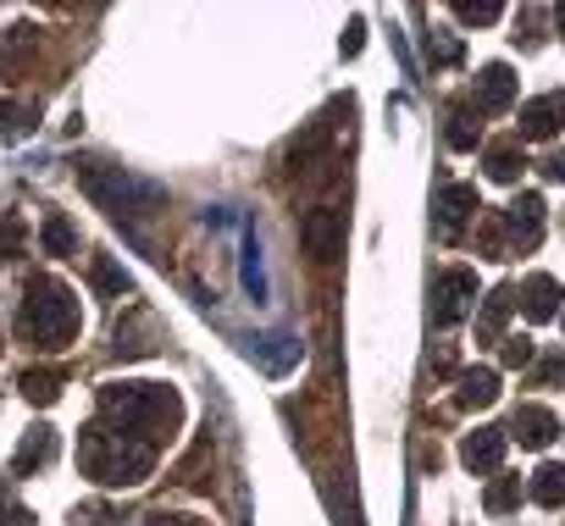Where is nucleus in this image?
<instances>
[{
	"label": "nucleus",
	"mask_w": 565,
	"mask_h": 526,
	"mask_svg": "<svg viewBox=\"0 0 565 526\" xmlns=\"http://www.w3.org/2000/svg\"><path fill=\"white\" fill-rule=\"evenodd\" d=\"M300 238H306V249H311L317 260H333V255L344 249V216H339V211H311V216L300 222Z\"/></svg>",
	"instance_id": "3"
},
{
	"label": "nucleus",
	"mask_w": 565,
	"mask_h": 526,
	"mask_svg": "<svg viewBox=\"0 0 565 526\" xmlns=\"http://www.w3.org/2000/svg\"><path fill=\"white\" fill-rule=\"evenodd\" d=\"M510 432H515L526 449H543V443L554 438V416H548V410H537V405H521V410H515V421H510Z\"/></svg>",
	"instance_id": "7"
},
{
	"label": "nucleus",
	"mask_w": 565,
	"mask_h": 526,
	"mask_svg": "<svg viewBox=\"0 0 565 526\" xmlns=\"http://www.w3.org/2000/svg\"><path fill=\"white\" fill-rule=\"evenodd\" d=\"M18 244H23L18 222H0V260H7V255H18Z\"/></svg>",
	"instance_id": "24"
},
{
	"label": "nucleus",
	"mask_w": 565,
	"mask_h": 526,
	"mask_svg": "<svg viewBox=\"0 0 565 526\" xmlns=\"http://www.w3.org/2000/svg\"><path fill=\"white\" fill-rule=\"evenodd\" d=\"M521 167H526V161H521V150H515V144H493V150H488V178L510 183Z\"/></svg>",
	"instance_id": "15"
},
{
	"label": "nucleus",
	"mask_w": 565,
	"mask_h": 526,
	"mask_svg": "<svg viewBox=\"0 0 565 526\" xmlns=\"http://www.w3.org/2000/svg\"><path fill=\"white\" fill-rule=\"evenodd\" d=\"M244 289H249L255 300H266V278H260V244H255V233L244 238Z\"/></svg>",
	"instance_id": "16"
},
{
	"label": "nucleus",
	"mask_w": 565,
	"mask_h": 526,
	"mask_svg": "<svg viewBox=\"0 0 565 526\" xmlns=\"http://www.w3.org/2000/svg\"><path fill=\"white\" fill-rule=\"evenodd\" d=\"M18 333L34 350H62L78 333V300H73V289L56 283V278H34L29 294H23V311H18Z\"/></svg>",
	"instance_id": "1"
},
{
	"label": "nucleus",
	"mask_w": 565,
	"mask_h": 526,
	"mask_svg": "<svg viewBox=\"0 0 565 526\" xmlns=\"http://www.w3.org/2000/svg\"><path fill=\"white\" fill-rule=\"evenodd\" d=\"M559 122H565V95H537L521 111V139H554Z\"/></svg>",
	"instance_id": "5"
},
{
	"label": "nucleus",
	"mask_w": 565,
	"mask_h": 526,
	"mask_svg": "<svg viewBox=\"0 0 565 526\" xmlns=\"http://www.w3.org/2000/svg\"><path fill=\"white\" fill-rule=\"evenodd\" d=\"M29 122H34L29 111H18V106H0V139H18Z\"/></svg>",
	"instance_id": "22"
},
{
	"label": "nucleus",
	"mask_w": 565,
	"mask_h": 526,
	"mask_svg": "<svg viewBox=\"0 0 565 526\" xmlns=\"http://www.w3.org/2000/svg\"><path fill=\"white\" fill-rule=\"evenodd\" d=\"M150 526H200V520H189V515H156Z\"/></svg>",
	"instance_id": "27"
},
{
	"label": "nucleus",
	"mask_w": 565,
	"mask_h": 526,
	"mask_svg": "<svg viewBox=\"0 0 565 526\" xmlns=\"http://www.w3.org/2000/svg\"><path fill=\"white\" fill-rule=\"evenodd\" d=\"M477 205V189H444V227H455Z\"/></svg>",
	"instance_id": "18"
},
{
	"label": "nucleus",
	"mask_w": 565,
	"mask_h": 526,
	"mask_svg": "<svg viewBox=\"0 0 565 526\" xmlns=\"http://www.w3.org/2000/svg\"><path fill=\"white\" fill-rule=\"evenodd\" d=\"M504 361H510V366H526V361H532V344H526V339H510Z\"/></svg>",
	"instance_id": "26"
},
{
	"label": "nucleus",
	"mask_w": 565,
	"mask_h": 526,
	"mask_svg": "<svg viewBox=\"0 0 565 526\" xmlns=\"http://www.w3.org/2000/svg\"><path fill=\"white\" fill-rule=\"evenodd\" d=\"M532 498H537L543 509H559V504H565V465H543V471L532 476Z\"/></svg>",
	"instance_id": "12"
},
{
	"label": "nucleus",
	"mask_w": 565,
	"mask_h": 526,
	"mask_svg": "<svg viewBox=\"0 0 565 526\" xmlns=\"http://www.w3.org/2000/svg\"><path fill=\"white\" fill-rule=\"evenodd\" d=\"M455 12H460L466 23H493V18H499V7H455Z\"/></svg>",
	"instance_id": "25"
},
{
	"label": "nucleus",
	"mask_w": 565,
	"mask_h": 526,
	"mask_svg": "<svg viewBox=\"0 0 565 526\" xmlns=\"http://www.w3.org/2000/svg\"><path fill=\"white\" fill-rule=\"evenodd\" d=\"M510 300H515V289H499V294L488 300V316H482V339H493V333H499V322H504Z\"/></svg>",
	"instance_id": "19"
},
{
	"label": "nucleus",
	"mask_w": 565,
	"mask_h": 526,
	"mask_svg": "<svg viewBox=\"0 0 565 526\" xmlns=\"http://www.w3.org/2000/svg\"><path fill=\"white\" fill-rule=\"evenodd\" d=\"M84 189L100 205H111L117 216H145L150 205H161V189L156 183H139L122 167H100V161H84Z\"/></svg>",
	"instance_id": "2"
},
{
	"label": "nucleus",
	"mask_w": 565,
	"mask_h": 526,
	"mask_svg": "<svg viewBox=\"0 0 565 526\" xmlns=\"http://www.w3.org/2000/svg\"><path fill=\"white\" fill-rule=\"evenodd\" d=\"M471 294H477V278H471V272H444V278H438V294H433V300H438V305H433V322H438V328L460 322Z\"/></svg>",
	"instance_id": "4"
},
{
	"label": "nucleus",
	"mask_w": 565,
	"mask_h": 526,
	"mask_svg": "<svg viewBox=\"0 0 565 526\" xmlns=\"http://www.w3.org/2000/svg\"><path fill=\"white\" fill-rule=\"evenodd\" d=\"M493 399H499V377H493V372H466L460 405H466V410H482V405H493Z\"/></svg>",
	"instance_id": "11"
},
{
	"label": "nucleus",
	"mask_w": 565,
	"mask_h": 526,
	"mask_svg": "<svg viewBox=\"0 0 565 526\" xmlns=\"http://www.w3.org/2000/svg\"><path fill=\"white\" fill-rule=\"evenodd\" d=\"M559 29H565V7H559Z\"/></svg>",
	"instance_id": "28"
},
{
	"label": "nucleus",
	"mask_w": 565,
	"mask_h": 526,
	"mask_svg": "<svg viewBox=\"0 0 565 526\" xmlns=\"http://www.w3.org/2000/svg\"><path fill=\"white\" fill-rule=\"evenodd\" d=\"M0 526H34V520H29V509L12 498V487H0Z\"/></svg>",
	"instance_id": "21"
},
{
	"label": "nucleus",
	"mask_w": 565,
	"mask_h": 526,
	"mask_svg": "<svg viewBox=\"0 0 565 526\" xmlns=\"http://www.w3.org/2000/svg\"><path fill=\"white\" fill-rule=\"evenodd\" d=\"M266 344H271V350H260V366H266V372H289V366L300 361V344H295L289 333H271Z\"/></svg>",
	"instance_id": "14"
},
{
	"label": "nucleus",
	"mask_w": 565,
	"mask_h": 526,
	"mask_svg": "<svg viewBox=\"0 0 565 526\" xmlns=\"http://www.w3.org/2000/svg\"><path fill=\"white\" fill-rule=\"evenodd\" d=\"M499 454H504V432H499V427H488V432L466 438V465H471V471H493V465H499Z\"/></svg>",
	"instance_id": "9"
},
{
	"label": "nucleus",
	"mask_w": 565,
	"mask_h": 526,
	"mask_svg": "<svg viewBox=\"0 0 565 526\" xmlns=\"http://www.w3.org/2000/svg\"><path fill=\"white\" fill-rule=\"evenodd\" d=\"M23 394L40 399V405H51V399L62 394V372H29V377H23Z\"/></svg>",
	"instance_id": "17"
},
{
	"label": "nucleus",
	"mask_w": 565,
	"mask_h": 526,
	"mask_svg": "<svg viewBox=\"0 0 565 526\" xmlns=\"http://www.w3.org/2000/svg\"><path fill=\"white\" fill-rule=\"evenodd\" d=\"M51 454H56V432L51 427H29V438L18 443V471H40V465H51Z\"/></svg>",
	"instance_id": "8"
},
{
	"label": "nucleus",
	"mask_w": 565,
	"mask_h": 526,
	"mask_svg": "<svg viewBox=\"0 0 565 526\" xmlns=\"http://www.w3.org/2000/svg\"><path fill=\"white\" fill-rule=\"evenodd\" d=\"M45 249H51V255H67V249H73V227H67L62 216L45 222Z\"/></svg>",
	"instance_id": "20"
},
{
	"label": "nucleus",
	"mask_w": 565,
	"mask_h": 526,
	"mask_svg": "<svg viewBox=\"0 0 565 526\" xmlns=\"http://www.w3.org/2000/svg\"><path fill=\"white\" fill-rule=\"evenodd\" d=\"M537 227H543V205H537L532 194H526V200H515V205H510V233H515L521 244H532V238H537Z\"/></svg>",
	"instance_id": "13"
},
{
	"label": "nucleus",
	"mask_w": 565,
	"mask_h": 526,
	"mask_svg": "<svg viewBox=\"0 0 565 526\" xmlns=\"http://www.w3.org/2000/svg\"><path fill=\"white\" fill-rule=\"evenodd\" d=\"M521 300H526V316H532V322H548V316H554V300H559V283H554V278H532V283L521 289Z\"/></svg>",
	"instance_id": "10"
},
{
	"label": "nucleus",
	"mask_w": 565,
	"mask_h": 526,
	"mask_svg": "<svg viewBox=\"0 0 565 526\" xmlns=\"http://www.w3.org/2000/svg\"><path fill=\"white\" fill-rule=\"evenodd\" d=\"M515 100V73L510 67H488L482 78H477V106L482 111H504Z\"/></svg>",
	"instance_id": "6"
},
{
	"label": "nucleus",
	"mask_w": 565,
	"mask_h": 526,
	"mask_svg": "<svg viewBox=\"0 0 565 526\" xmlns=\"http://www.w3.org/2000/svg\"><path fill=\"white\" fill-rule=\"evenodd\" d=\"M100 289L106 294H128V272H117L111 260H100Z\"/></svg>",
	"instance_id": "23"
}]
</instances>
